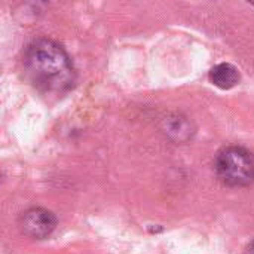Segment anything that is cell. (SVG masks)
Returning <instances> with one entry per match:
<instances>
[{"instance_id":"obj_1","label":"cell","mask_w":254,"mask_h":254,"mask_svg":"<svg viewBox=\"0 0 254 254\" xmlns=\"http://www.w3.org/2000/svg\"><path fill=\"white\" fill-rule=\"evenodd\" d=\"M22 64L30 82L43 92L63 94L77 80L70 55L58 42L40 37L27 45Z\"/></svg>"},{"instance_id":"obj_2","label":"cell","mask_w":254,"mask_h":254,"mask_svg":"<svg viewBox=\"0 0 254 254\" xmlns=\"http://www.w3.org/2000/svg\"><path fill=\"white\" fill-rule=\"evenodd\" d=\"M214 171L225 186H250L254 183V155L241 146L223 147L216 155Z\"/></svg>"},{"instance_id":"obj_3","label":"cell","mask_w":254,"mask_h":254,"mask_svg":"<svg viewBox=\"0 0 254 254\" xmlns=\"http://www.w3.org/2000/svg\"><path fill=\"white\" fill-rule=\"evenodd\" d=\"M18 225L25 237L33 240H43L54 232L57 226V217L46 208L33 207L19 216Z\"/></svg>"},{"instance_id":"obj_4","label":"cell","mask_w":254,"mask_h":254,"mask_svg":"<svg viewBox=\"0 0 254 254\" xmlns=\"http://www.w3.org/2000/svg\"><path fill=\"white\" fill-rule=\"evenodd\" d=\"M210 80L220 89H232L240 83L241 74L234 64L220 63L210 70Z\"/></svg>"},{"instance_id":"obj_5","label":"cell","mask_w":254,"mask_h":254,"mask_svg":"<svg viewBox=\"0 0 254 254\" xmlns=\"http://www.w3.org/2000/svg\"><path fill=\"white\" fill-rule=\"evenodd\" d=\"M246 254H254V241H252V243L249 244V247H247V250H246Z\"/></svg>"}]
</instances>
